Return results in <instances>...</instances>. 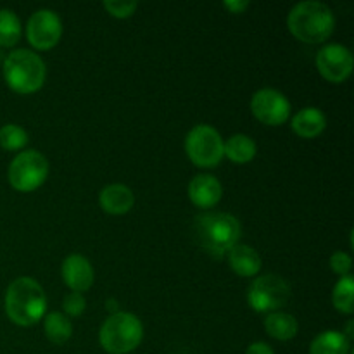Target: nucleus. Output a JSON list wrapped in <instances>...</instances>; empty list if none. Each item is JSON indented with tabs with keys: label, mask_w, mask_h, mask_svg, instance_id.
<instances>
[{
	"label": "nucleus",
	"mask_w": 354,
	"mask_h": 354,
	"mask_svg": "<svg viewBox=\"0 0 354 354\" xmlns=\"http://www.w3.org/2000/svg\"><path fill=\"white\" fill-rule=\"evenodd\" d=\"M102 6L116 19H127V17H130L137 10L138 3L135 0L133 2L131 0L130 2H127V0H106Z\"/></svg>",
	"instance_id": "24"
},
{
	"label": "nucleus",
	"mask_w": 354,
	"mask_h": 354,
	"mask_svg": "<svg viewBox=\"0 0 354 354\" xmlns=\"http://www.w3.org/2000/svg\"><path fill=\"white\" fill-rule=\"evenodd\" d=\"M330 268H332V272L337 273V275L348 277L349 273H351V268H353L351 256L346 254V252H342V251L334 252L330 258Z\"/></svg>",
	"instance_id": "26"
},
{
	"label": "nucleus",
	"mask_w": 354,
	"mask_h": 354,
	"mask_svg": "<svg viewBox=\"0 0 354 354\" xmlns=\"http://www.w3.org/2000/svg\"><path fill=\"white\" fill-rule=\"evenodd\" d=\"M26 37L31 47L37 50H48L55 47L62 37L61 17L54 10L41 9L31 14L26 24Z\"/></svg>",
	"instance_id": "10"
},
{
	"label": "nucleus",
	"mask_w": 354,
	"mask_h": 354,
	"mask_svg": "<svg viewBox=\"0 0 354 354\" xmlns=\"http://www.w3.org/2000/svg\"><path fill=\"white\" fill-rule=\"evenodd\" d=\"M245 354H275L272 349V346H268L266 342H252L248 349H245Z\"/></svg>",
	"instance_id": "28"
},
{
	"label": "nucleus",
	"mask_w": 354,
	"mask_h": 354,
	"mask_svg": "<svg viewBox=\"0 0 354 354\" xmlns=\"http://www.w3.org/2000/svg\"><path fill=\"white\" fill-rule=\"evenodd\" d=\"M252 116L268 127H280L290 116V102L282 92L273 88H261L251 99Z\"/></svg>",
	"instance_id": "9"
},
{
	"label": "nucleus",
	"mask_w": 354,
	"mask_h": 354,
	"mask_svg": "<svg viewBox=\"0 0 354 354\" xmlns=\"http://www.w3.org/2000/svg\"><path fill=\"white\" fill-rule=\"evenodd\" d=\"M61 275L71 292H85L92 287L93 279H95L92 263L82 254L68 256L62 263Z\"/></svg>",
	"instance_id": "12"
},
{
	"label": "nucleus",
	"mask_w": 354,
	"mask_h": 354,
	"mask_svg": "<svg viewBox=\"0 0 354 354\" xmlns=\"http://www.w3.org/2000/svg\"><path fill=\"white\" fill-rule=\"evenodd\" d=\"M290 127L301 138H315L327 128V118L318 107H304L294 114Z\"/></svg>",
	"instance_id": "15"
},
{
	"label": "nucleus",
	"mask_w": 354,
	"mask_h": 354,
	"mask_svg": "<svg viewBox=\"0 0 354 354\" xmlns=\"http://www.w3.org/2000/svg\"><path fill=\"white\" fill-rule=\"evenodd\" d=\"M144 325L135 315L118 311L104 320L99 330V342L109 354H128L140 346Z\"/></svg>",
	"instance_id": "5"
},
{
	"label": "nucleus",
	"mask_w": 354,
	"mask_h": 354,
	"mask_svg": "<svg viewBox=\"0 0 354 354\" xmlns=\"http://www.w3.org/2000/svg\"><path fill=\"white\" fill-rule=\"evenodd\" d=\"M223 196V187L213 175H197L189 183V199L201 209L216 206Z\"/></svg>",
	"instance_id": "13"
},
{
	"label": "nucleus",
	"mask_w": 354,
	"mask_h": 354,
	"mask_svg": "<svg viewBox=\"0 0 354 354\" xmlns=\"http://www.w3.org/2000/svg\"><path fill=\"white\" fill-rule=\"evenodd\" d=\"M99 204L106 213L120 216L133 207L135 196L130 187L123 185V183H111L100 190Z\"/></svg>",
	"instance_id": "14"
},
{
	"label": "nucleus",
	"mask_w": 354,
	"mask_h": 354,
	"mask_svg": "<svg viewBox=\"0 0 354 354\" xmlns=\"http://www.w3.org/2000/svg\"><path fill=\"white\" fill-rule=\"evenodd\" d=\"M62 308H64V313L68 315V317L76 318L80 317V315H83V311H85L86 308V301L82 292H69L68 296L64 297V301H62Z\"/></svg>",
	"instance_id": "25"
},
{
	"label": "nucleus",
	"mask_w": 354,
	"mask_h": 354,
	"mask_svg": "<svg viewBox=\"0 0 354 354\" xmlns=\"http://www.w3.org/2000/svg\"><path fill=\"white\" fill-rule=\"evenodd\" d=\"M297 320L290 313L286 311H275V313H268L265 318V330L270 337L277 339V341H290L296 337L297 334Z\"/></svg>",
	"instance_id": "17"
},
{
	"label": "nucleus",
	"mask_w": 354,
	"mask_h": 354,
	"mask_svg": "<svg viewBox=\"0 0 354 354\" xmlns=\"http://www.w3.org/2000/svg\"><path fill=\"white\" fill-rule=\"evenodd\" d=\"M28 144V133L17 124H3L0 128V147L6 151H21Z\"/></svg>",
	"instance_id": "23"
},
{
	"label": "nucleus",
	"mask_w": 354,
	"mask_h": 354,
	"mask_svg": "<svg viewBox=\"0 0 354 354\" xmlns=\"http://www.w3.org/2000/svg\"><path fill=\"white\" fill-rule=\"evenodd\" d=\"M2 71L7 86L23 95L40 90L45 83V76H47L40 55L28 48H17L6 55Z\"/></svg>",
	"instance_id": "4"
},
{
	"label": "nucleus",
	"mask_w": 354,
	"mask_h": 354,
	"mask_svg": "<svg viewBox=\"0 0 354 354\" xmlns=\"http://www.w3.org/2000/svg\"><path fill=\"white\" fill-rule=\"evenodd\" d=\"M256 152H258L256 142L244 133L234 135L223 144V156H227L232 162H237V165L251 162Z\"/></svg>",
	"instance_id": "19"
},
{
	"label": "nucleus",
	"mask_w": 354,
	"mask_h": 354,
	"mask_svg": "<svg viewBox=\"0 0 354 354\" xmlns=\"http://www.w3.org/2000/svg\"><path fill=\"white\" fill-rule=\"evenodd\" d=\"M21 40V21L10 9H0V47H14Z\"/></svg>",
	"instance_id": "22"
},
{
	"label": "nucleus",
	"mask_w": 354,
	"mask_h": 354,
	"mask_svg": "<svg viewBox=\"0 0 354 354\" xmlns=\"http://www.w3.org/2000/svg\"><path fill=\"white\" fill-rule=\"evenodd\" d=\"M106 304H107V310L111 311V315H114V313H118V311H120V308L116 306V301H114V299H109Z\"/></svg>",
	"instance_id": "29"
},
{
	"label": "nucleus",
	"mask_w": 354,
	"mask_h": 354,
	"mask_svg": "<svg viewBox=\"0 0 354 354\" xmlns=\"http://www.w3.org/2000/svg\"><path fill=\"white\" fill-rule=\"evenodd\" d=\"M228 265L239 277H254L261 270V258L248 244H237L228 252Z\"/></svg>",
	"instance_id": "16"
},
{
	"label": "nucleus",
	"mask_w": 354,
	"mask_h": 354,
	"mask_svg": "<svg viewBox=\"0 0 354 354\" xmlns=\"http://www.w3.org/2000/svg\"><path fill=\"white\" fill-rule=\"evenodd\" d=\"M223 138L209 124H197L187 133L185 152L197 168H216L223 156Z\"/></svg>",
	"instance_id": "6"
},
{
	"label": "nucleus",
	"mask_w": 354,
	"mask_h": 354,
	"mask_svg": "<svg viewBox=\"0 0 354 354\" xmlns=\"http://www.w3.org/2000/svg\"><path fill=\"white\" fill-rule=\"evenodd\" d=\"M47 297L37 280L19 277L6 290V313L19 327H31L45 317Z\"/></svg>",
	"instance_id": "3"
},
{
	"label": "nucleus",
	"mask_w": 354,
	"mask_h": 354,
	"mask_svg": "<svg viewBox=\"0 0 354 354\" xmlns=\"http://www.w3.org/2000/svg\"><path fill=\"white\" fill-rule=\"evenodd\" d=\"M242 227L237 218L230 213H203L194 221V239L214 258L227 256L241 239Z\"/></svg>",
	"instance_id": "1"
},
{
	"label": "nucleus",
	"mask_w": 354,
	"mask_h": 354,
	"mask_svg": "<svg viewBox=\"0 0 354 354\" xmlns=\"http://www.w3.org/2000/svg\"><path fill=\"white\" fill-rule=\"evenodd\" d=\"M289 31L304 44H324L332 37L335 17L330 7L318 0L296 3L287 16Z\"/></svg>",
	"instance_id": "2"
},
{
	"label": "nucleus",
	"mask_w": 354,
	"mask_h": 354,
	"mask_svg": "<svg viewBox=\"0 0 354 354\" xmlns=\"http://www.w3.org/2000/svg\"><path fill=\"white\" fill-rule=\"evenodd\" d=\"M332 303L337 311L353 315L354 311V279L351 275L341 277L332 292Z\"/></svg>",
	"instance_id": "21"
},
{
	"label": "nucleus",
	"mask_w": 354,
	"mask_h": 354,
	"mask_svg": "<svg viewBox=\"0 0 354 354\" xmlns=\"http://www.w3.org/2000/svg\"><path fill=\"white\" fill-rule=\"evenodd\" d=\"M349 351L351 342L337 330L322 332L310 344V354H349Z\"/></svg>",
	"instance_id": "18"
},
{
	"label": "nucleus",
	"mask_w": 354,
	"mask_h": 354,
	"mask_svg": "<svg viewBox=\"0 0 354 354\" xmlns=\"http://www.w3.org/2000/svg\"><path fill=\"white\" fill-rule=\"evenodd\" d=\"M249 6H251V3H249V0H225V2H223V7L230 14L245 12Z\"/></svg>",
	"instance_id": "27"
},
{
	"label": "nucleus",
	"mask_w": 354,
	"mask_h": 354,
	"mask_svg": "<svg viewBox=\"0 0 354 354\" xmlns=\"http://www.w3.org/2000/svg\"><path fill=\"white\" fill-rule=\"evenodd\" d=\"M9 183L17 192H33L48 176V161L38 151L19 152L9 166Z\"/></svg>",
	"instance_id": "7"
},
{
	"label": "nucleus",
	"mask_w": 354,
	"mask_h": 354,
	"mask_svg": "<svg viewBox=\"0 0 354 354\" xmlns=\"http://www.w3.org/2000/svg\"><path fill=\"white\" fill-rule=\"evenodd\" d=\"M44 320V330L45 337L55 346H62L71 339L73 335V324L64 313L59 311H52V313L45 315Z\"/></svg>",
	"instance_id": "20"
},
{
	"label": "nucleus",
	"mask_w": 354,
	"mask_h": 354,
	"mask_svg": "<svg viewBox=\"0 0 354 354\" xmlns=\"http://www.w3.org/2000/svg\"><path fill=\"white\" fill-rule=\"evenodd\" d=\"M317 68L320 75L330 83H342L351 76L354 59L344 45L328 44L317 54Z\"/></svg>",
	"instance_id": "11"
},
{
	"label": "nucleus",
	"mask_w": 354,
	"mask_h": 354,
	"mask_svg": "<svg viewBox=\"0 0 354 354\" xmlns=\"http://www.w3.org/2000/svg\"><path fill=\"white\" fill-rule=\"evenodd\" d=\"M290 286L279 275H263L252 280L248 303L258 313H275L290 301Z\"/></svg>",
	"instance_id": "8"
}]
</instances>
